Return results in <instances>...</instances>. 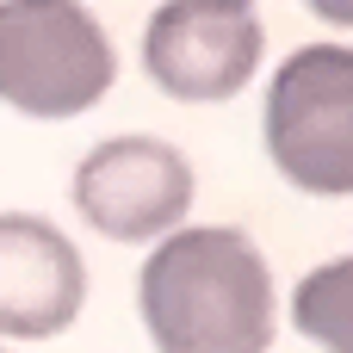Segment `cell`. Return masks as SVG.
<instances>
[{"instance_id": "cell-8", "label": "cell", "mask_w": 353, "mask_h": 353, "mask_svg": "<svg viewBox=\"0 0 353 353\" xmlns=\"http://www.w3.org/2000/svg\"><path fill=\"white\" fill-rule=\"evenodd\" d=\"M316 19H329V25H341V31H353V6H316Z\"/></svg>"}, {"instance_id": "cell-1", "label": "cell", "mask_w": 353, "mask_h": 353, "mask_svg": "<svg viewBox=\"0 0 353 353\" xmlns=\"http://www.w3.org/2000/svg\"><path fill=\"white\" fill-rule=\"evenodd\" d=\"M143 323L161 353H267L273 273L242 230H174L143 267Z\"/></svg>"}, {"instance_id": "cell-5", "label": "cell", "mask_w": 353, "mask_h": 353, "mask_svg": "<svg viewBox=\"0 0 353 353\" xmlns=\"http://www.w3.org/2000/svg\"><path fill=\"white\" fill-rule=\"evenodd\" d=\"M143 62L161 93L211 105L248 87L261 62V19L236 0H174L149 19Z\"/></svg>"}, {"instance_id": "cell-6", "label": "cell", "mask_w": 353, "mask_h": 353, "mask_svg": "<svg viewBox=\"0 0 353 353\" xmlns=\"http://www.w3.org/2000/svg\"><path fill=\"white\" fill-rule=\"evenodd\" d=\"M87 304V267L74 242L43 217H0V335L50 341Z\"/></svg>"}, {"instance_id": "cell-7", "label": "cell", "mask_w": 353, "mask_h": 353, "mask_svg": "<svg viewBox=\"0 0 353 353\" xmlns=\"http://www.w3.org/2000/svg\"><path fill=\"white\" fill-rule=\"evenodd\" d=\"M292 323L323 353H353V254L304 273V285L292 298Z\"/></svg>"}, {"instance_id": "cell-3", "label": "cell", "mask_w": 353, "mask_h": 353, "mask_svg": "<svg viewBox=\"0 0 353 353\" xmlns=\"http://www.w3.org/2000/svg\"><path fill=\"white\" fill-rule=\"evenodd\" d=\"M112 87V43L87 6H0V99L25 118H74Z\"/></svg>"}, {"instance_id": "cell-4", "label": "cell", "mask_w": 353, "mask_h": 353, "mask_svg": "<svg viewBox=\"0 0 353 353\" xmlns=\"http://www.w3.org/2000/svg\"><path fill=\"white\" fill-rule=\"evenodd\" d=\"M192 205V168L174 143L112 137L74 168V211L112 242H155Z\"/></svg>"}, {"instance_id": "cell-2", "label": "cell", "mask_w": 353, "mask_h": 353, "mask_svg": "<svg viewBox=\"0 0 353 353\" xmlns=\"http://www.w3.org/2000/svg\"><path fill=\"white\" fill-rule=\"evenodd\" d=\"M267 155L316 199L353 192V50L310 43L285 56L267 93Z\"/></svg>"}]
</instances>
